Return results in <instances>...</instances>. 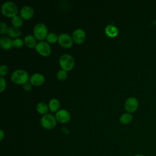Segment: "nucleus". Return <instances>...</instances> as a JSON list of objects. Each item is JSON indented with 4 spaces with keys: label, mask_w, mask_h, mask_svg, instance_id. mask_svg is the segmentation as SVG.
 <instances>
[{
    "label": "nucleus",
    "mask_w": 156,
    "mask_h": 156,
    "mask_svg": "<svg viewBox=\"0 0 156 156\" xmlns=\"http://www.w3.org/2000/svg\"><path fill=\"white\" fill-rule=\"evenodd\" d=\"M1 11L4 15L7 17H14L18 13V7L12 1H6L1 6Z\"/></svg>",
    "instance_id": "f257e3e1"
},
{
    "label": "nucleus",
    "mask_w": 156,
    "mask_h": 156,
    "mask_svg": "<svg viewBox=\"0 0 156 156\" xmlns=\"http://www.w3.org/2000/svg\"><path fill=\"white\" fill-rule=\"evenodd\" d=\"M11 79L14 83L23 85L25 82H27L29 79V74L24 69H18L12 73L11 75Z\"/></svg>",
    "instance_id": "f03ea898"
},
{
    "label": "nucleus",
    "mask_w": 156,
    "mask_h": 156,
    "mask_svg": "<svg viewBox=\"0 0 156 156\" xmlns=\"http://www.w3.org/2000/svg\"><path fill=\"white\" fill-rule=\"evenodd\" d=\"M59 63L62 69L69 71L71 69L74 65V59L72 55L68 54H65L60 56Z\"/></svg>",
    "instance_id": "7ed1b4c3"
},
{
    "label": "nucleus",
    "mask_w": 156,
    "mask_h": 156,
    "mask_svg": "<svg viewBox=\"0 0 156 156\" xmlns=\"http://www.w3.org/2000/svg\"><path fill=\"white\" fill-rule=\"evenodd\" d=\"M56 118L51 113L44 115L40 121L41 126L46 129H52L56 125Z\"/></svg>",
    "instance_id": "20e7f679"
},
{
    "label": "nucleus",
    "mask_w": 156,
    "mask_h": 156,
    "mask_svg": "<svg viewBox=\"0 0 156 156\" xmlns=\"http://www.w3.org/2000/svg\"><path fill=\"white\" fill-rule=\"evenodd\" d=\"M34 37L38 40H43L48 35V28L44 23H37L33 30Z\"/></svg>",
    "instance_id": "39448f33"
},
{
    "label": "nucleus",
    "mask_w": 156,
    "mask_h": 156,
    "mask_svg": "<svg viewBox=\"0 0 156 156\" xmlns=\"http://www.w3.org/2000/svg\"><path fill=\"white\" fill-rule=\"evenodd\" d=\"M35 49L37 52L42 55L48 56L51 52V48L50 45L44 41H40L37 43Z\"/></svg>",
    "instance_id": "423d86ee"
},
{
    "label": "nucleus",
    "mask_w": 156,
    "mask_h": 156,
    "mask_svg": "<svg viewBox=\"0 0 156 156\" xmlns=\"http://www.w3.org/2000/svg\"><path fill=\"white\" fill-rule=\"evenodd\" d=\"M58 43L65 48H70L73 45V38L66 33H62L58 36Z\"/></svg>",
    "instance_id": "0eeeda50"
},
{
    "label": "nucleus",
    "mask_w": 156,
    "mask_h": 156,
    "mask_svg": "<svg viewBox=\"0 0 156 156\" xmlns=\"http://www.w3.org/2000/svg\"><path fill=\"white\" fill-rule=\"evenodd\" d=\"M138 101L135 97H130L126 99L124 103L125 109L128 112H134L138 108Z\"/></svg>",
    "instance_id": "6e6552de"
},
{
    "label": "nucleus",
    "mask_w": 156,
    "mask_h": 156,
    "mask_svg": "<svg viewBox=\"0 0 156 156\" xmlns=\"http://www.w3.org/2000/svg\"><path fill=\"white\" fill-rule=\"evenodd\" d=\"M55 118L58 122L66 123L69 121L71 115L68 110L65 109H61L56 112Z\"/></svg>",
    "instance_id": "1a4fd4ad"
},
{
    "label": "nucleus",
    "mask_w": 156,
    "mask_h": 156,
    "mask_svg": "<svg viewBox=\"0 0 156 156\" xmlns=\"http://www.w3.org/2000/svg\"><path fill=\"white\" fill-rule=\"evenodd\" d=\"M72 38L73 41L77 44L82 43L85 39V31L80 28L75 29L73 32Z\"/></svg>",
    "instance_id": "9d476101"
},
{
    "label": "nucleus",
    "mask_w": 156,
    "mask_h": 156,
    "mask_svg": "<svg viewBox=\"0 0 156 156\" xmlns=\"http://www.w3.org/2000/svg\"><path fill=\"white\" fill-rule=\"evenodd\" d=\"M30 82L34 85H40L44 81V77L40 73H34L29 78Z\"/></svg>",
    "instance_id": "9b49d317"
},
{
    "label": "nucleus",
    "mask_w": 156,
    "mask_h": 156,
    "mask_svg": "<svg viewBox=\"0 0 156 156\" xmlns=\"http://www.w3.org/2000/svg\"><path fill=\"white\" fill-rule=\"evenodd\" d=\"M20 15L24 19H29L34 15V9L30 6L24 5L20 10Z\"/></svg>",
    "instance_id": "f8f14e48"
},
{
    "label": "nucleus",
    "mask_w": 156,
    "mask_h": 156,
    "mask_svg": "<svg viewBox=\"0 0 156 156\" xmlns=\"http://www.w3.org/2000/svg\"><path fill=\"white\" fill-rule=\"evenodd\" d=\"M105 32L108 37H115L118 34V29L112 24H108L105 28Z\"/></svg>",
    "instance_id": "ddd939ff"
},
{
    "label": "nucleus",
    "mask_w": 156,
    "mask_h": 156,
    "mask_svg": "<svg viewBox=\"0 0 156 156\" xmlns=\"http://www.w3.org/2000/svg\"><path fill=\"white\" fill-rule=\"evenodd\" d=\"M12 41L8 37H2L0 39V44L4 49H9L12 46Z\"/></svg>",
    "instance_id": "4468645a"
},
{
    "label": "nucleus",
    "mask_w": 156,
    "mask_h": 156,
    "mask_svg": "<svg viewBox=\"0 0 156 156\" xmlns=\"http://www.w3.org/2000/svg\"><path fill=\"white\" fill-rule=\"evenodd\" d=\"M6 32L10 37H14V38L18 37L21 34L20 29L18 27H16L15 26H12V27H9L7 29Z\"/></svg>",
    "instance_id": "2eb2a0df"
},
{
    "label": "nucleus",
    "mask_w": 156,
    "mask_h": 156,
    "mask_svg": "<svg viewBox=\"0 0 156 156\" xmlns=\"http://www.w3.org/2000/svg\"><path fill=\"white\" fill-rule=\"evenodd\" d=\"M24 43L29 48H33L34 46L35 47L37 44L35 37L30 34L27 35L24 37Z\"/></svg>",
    "instance_id": "dca6fc26"
},
{
    "label": "nucleus",
    "mask_w": 156,
    "mask_h": 156,
    "mask_svg": "<svg viewBox=\"0 0 156 156\" xmlns=\"http://www.w3.org/2000/svg\"><path fill=\"white\" fill-rule=\"evenodd\" d=\"M60 107V102L56 98H52L49 102V108L51 112H56Z\"/></svg>",
    "instance_id": "f3484780"
},
{
    "label": "nucleus",
    "mask_w": 156,
    "mask_h": 156,
    "mask_svg": "<svg viewBox=\"0 0 156 156\" xmlns=\"http://www.w3.org/2000/svg\"><path fill=\"white\" fill-rule=\"evenodd\" d=\"M36 108H37V110L38 111V112L41 114L45 115V114L48 113V106L44 102H41L38 103L36 106Z\"/></svg>",
    "instance_id": "a211bd4d"
},
{
    "label": "nucleus",
    "mask_w": 156,
    "mask_h": 156,
    "mask_svg": "<svg viewBox=\"0 0 156 156\" xmlns=\"http://www.w3.org/2000/svg\"><path fill=\"white\" fill-rule=\"evenodd\" d=\"M132 119V115L129 113H126L122 114L119 118L120 122L122 124H128L129 123Z\"/></svg>",
    "instance_id": "6ab92c4d"
},
{
    "label": "nucleus",
    "mask_w": 156,
    "mask_h": 156,
    "mask_svg": "<svg viewBox=\"0 0 156 156\" xmlns=\"http://www.w3.org/2000/svg\"><path fill=\"white\" fill-rule=\"evenodd\" d=\"M23 19L20 16L16 15L12 19V23L13 26L18 27L23 24Z\"/></svg>",
    "instance_id": "aec40b11"
},
{
    "label": "nucleus",
    "mask_w": 156,
    "mask_h": 156,
    "mask_svg": "<svg viewBox=\"0 0 156 156\" xmlns=\"http://www.w3.org/2000/svg\"><path fill=\"white\" fill-rule=\"evenodd\" d=\"M46 38V40L51 43H55L57 40H58V36L54 32H50L48 34Z\"/></svg>",
    "instance_id": "412c9836"
},
{
    "label": "nucleus",
    "mask_w": 156,
    "mask_h": 156,
    "mask_svg": "<svg viewBox=\"0 0 156 156\" xmlns=\"http://www.w3.org/2000/svg\"><path fill=\"white\" fill-rule=\"evenodd\" d=\"M24 43V41L20 38H16L15 39H14L12 41V46L14 48H20L21 47L23 46Z\"/></svg>",
    "instance_id": "4be33fe9"
},
{
    "label": "nucleus",
    "mask_w": 156,
    "mask_h": 156,
    "mask_svg": "<svg viewBox=\"0 0 156 156\" xmlns=\"http://www.w3.org/2000/svg\"><path fill=\"white\" fill-rule=\"evenodd\" d=\"M66 77H67V73L65 70H63V69L59 70L57 73V77L58 79L60 80H65L66 78Z\"/></svg>",
    "instance_id": "5701e85b"
},
{
    "label": "nucleus",
    "mask_w": 156,
    "mask_h": 156,
    "mask_svg": "<svg viewBox=\"0 0 156 156\" xmlns=\"http://www.w3.org/2000/svg\"><path fill=\"white\" fill-rule=\"evenodd\" d=\"M8 72V67L5 65H2L0 67V75L1 76H5Z\"/></svg>",
    "instance_id": "b1692460"
},
{
    "label": "nucleus",
    "mask_w": 156,
    "mask_h": 156,
    "mask_svg": "<svg viewBox=\"0 0 156 156\" xmlns=\"http://www.w3.org/2000/svg\"><path fill=\"white\" fill-rule=\"evenodd\" d=\"M0 26H1V29H0V32L1 34H4L5 32H7V30L8 29L7 27V25L5 22L1 21L0 23Z\"/></svg>",
    "instance_id": "393cba45"
},
{
    "label": "nucleus",
    "mask_w": 156,
    "mask_h": 156,
    "mask_svg": "<svg viewBox=\"0 0 156 156\" xmlns=\"http://www.w3.org/2000/svg\"><path fill=\"white\" fill-rule=\"evenodd\" d=\"M6 87V81L5 80V79L1 76L0 77V91H2Z\"/></svg>",
    "instance_id": "a878e982"
},
{
    "label": "nucleus",
    "mask_w": 156,
    "mask_h": 156,
    "mask_svg": "<svg viewBox=\"0 0 156 156\" xmlns=\"http://www.w3.org/2000/svg\"><path fill=\"white\" fill-rule=\"evenodd\" d=\"M31 83L29 82H25L23 85V87L24 88V90H25L26 91H29L32 88V85H31Z\"/></svg>",
    "instance_id": "bb28decb"
},
{
    "label": "nucleus",
    "mask_w": 156,
    "mask_h": 156,
    "mask_svg": "<svg viewBox=\"0 0 156 156\" xmlns=\"http://www.w3.org/2000/svg\"><path fill=\"white\" fill-rule=\"evenodd\" d=\"M4 136V132L2 129H1L0 130V140L1 141L2 140Z\"/></svg>",
    "instance_id": "cd10ccee"
},
{
    "label": "nucleus",
    "mask_w": 156,
    "mask_h": 156,
    "mask_svg": "<svg viewBox=\"0 0 156 156\" xmlns=\"http://www.w3.org/2000/svg\"><path fill=\"white\" fill-rule=\"evenodd\" d=\"M133 156H145V155L141 154H135Z\"/></svg>",
    "instance_id": "c85d7f7f"
}]
</instances>
